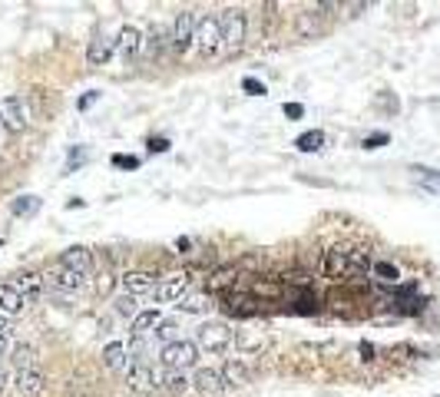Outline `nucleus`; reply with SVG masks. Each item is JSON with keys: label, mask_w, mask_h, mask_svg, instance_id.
Segmentation results:
<instances>
[{"label": "nucleus", "mask_w": 440, "mask_h": 397, "mask_svg": "<svg viewBox=\"0 0 440 397\" xmlns=\"http://www.w3.org/2000/svg\"><path fill=\"white\" fill-rule=\"evenodd\" d=\"M228 344H232V331H228V324H222V322H205L202 328L195 331V348H199V351L222 355Z\"/></svg>", "instance_id": "nucleus-1"}, {"label": "nucleus", "mask_w": 440, "mask_h": 397, "mask_svg": "<svg viewBox=\"0 0 440 397\" xmlns=\"http://www.w3.org/2000/svg\"><path fill=\"white\" fill-rule=\"evenodd\" d=\"M219 23H222V47L232 50V54L242 50V47H245V30H248L245 11H226L219 17Z\"/></svg>", "instance_id": "nucleus-2"}, {"label": "nucleus", "mask_w": 440, "mask_h": 397, "mask_svg": "<svg viewBox=\"0 0 440 397\" xmlns=\"http://www.w3.org/2000/svg\"><path fill=\"white\" fill-rule=\"evenodd\" d=\"M159 361L169 371H185V367H195V361H199V348H195V341H172V344H166L162 348V355H159Z\"/></svg>", "instance_id": "nucleus-3"}, {"label": "nucleus", "mask_w": 440, "mask_h": 397, "mask_svg": "<svg viewBox=\"0 0 440 397\" xmlns=\"http://www.w3.org/2000/svg\"><path fill=\"white\" fill-rule=\"evenodd\" d=\"M0 123L11 129V133H23L30 126V109H27V99L11 93V97L0 99Z\"/></svg>", "instance_id": "nucleus-4"}, {"label": "nucleus", "mask_w": 440, "mask_h": 397, "mask_svg": "<svg viewBox=\"0 0 440 397\" xmlns=\"http://www.w3.org/2000/svg\"><path fill=\"white\" fill-rule=\"evenodd\" d=\"M43 285L50 291H80L86 285V275H80V271L66 269V265H50V269L43 271Z\"/></svg>", "instance_id": "nucleus-5"}, {"label": "nucleus", "mask_w": 440, "mask_h": 397, "mask_svg": "<svg viewBox=\"0 0 440 397\" xmlns=\"http://www.w3.org/2000/svg\"><path fill=\"white\" fill-rule=\"evenodd\" d=\"M195 27H199V17L192 11H183L172 23V33H169V43L176 54H185L189 47H195Z\"/></svg>", "instance_id": "nucleus-6"}, {"label": "nucleus", "mask_w": 440, "mask_h": 397, "mask_svg": "<svg viewBox=\"0 0 440 397\" xmlns=\"http://www.w3.org/2000/svg\"><path fill=\"white\" fill-rule=\"evenodd\" d=\"M195 47L205 56H212L222 47V23H219V17H202L199 20V27H195Z\"/></svg>", "instance_id": "nucleus-7"}, {"label": "nucleus", "mask_w": 440, "mask_h": 397, "mask_svg": "<svg viewBox=\"0 0 440 397\" xmlns=\"http://www.w3.org/2000/svg\"><path fill=\"white\" fill-rule=\"evenodd\" d=\"M119 285H123V295H146V291L159 288V279H156V271H126Z\"/></svg>", "instance_id": "nucleus-8"}, {"label": "nucleus", "mask_w": 440, "mask_h": 397, "mask_svg": "<svg viewBox=\"0 0 440 397\" xmlns=\"http://www.w3.org/2000/svg\"><path fill=\"white\" fill-rule=\"evenodd\" d=\"M123 377H126V384L133 387V391H140V394H142V391L159 387V384H156V371H152L146 361H133V365L126 367V374H123Z\"/></svg>", "instance_id": "nucleus-9"}, {"label": "nucleus", "mask_w": 440, "mask_h": 397, "mask_svg": "<svg viewBox=\"0 0 440 397\" xmlns=\"http://www.w3.org/2000/svg\"><path fill=\"white\" fill-rule=\"evenodd\" d=\"M142 47H146V40H142V33L136 30V27H123L116 37V54L123 56V60H136V56L142 54Z\"/></svg>", "instance_id": "nucleus-10"}, {"label": "nucleus", "mask_w": 440, "mask_h": 397, "mask_svg": "<svg viewBox=\"0 0 440 397\" xmlns=\"http://www.w3.org/2000/svg\"><path fill=\"white\" fill-rule=\"evenodd\" d=\"M185 295H189V275H172V279L159 281V288H156V301H162V305L183 301Z\"/></svg>", "instance_id": "nucleus-11"}, {"label": "nucleus", "mask_w": 440, "mask_h": 397, "mask_svg": "<svg viewBox=\"0 0 440 397\" xmlns=\"http://www.w3.org/2000/svg\"><path fill=\"white\" fill-rule=\"evenodd\" d=\"M60 265H66V269H73L80 271V275H93V255H90V248L83 245H73V248H66L63 255H60Z\"/></svg>", "instance_id": "nucleus-12"}, {"label": "nucleus", "mask_w": 440, "mask_h": 397, "mask_svg": "<svg viewBox=\"0 0 440 397\" xmlns=\"http://www.w3.org/2000/svg\"><path fill=\"white\" fill-rule=\"evenodd\" d=\"M113 50H116V40H109L106 33H97V37L90 40V47H86V63L103 66L109 56H113Z\"/></svg>", "instance_id": "nucleus-13"}, {"label": "nucleus", "mask_w": 440, "mask_h": 397, "mask_svg": "<svg viewBox=\"0 0 440 397\" xmlns=\"http://www.w3.org/2000/svg\"><path fill=\"white\" fill-rule=\"evenodd\" d=\"M133 365L126 355V344L123 341H109L106 348H103V367H109L113 374H126V367Z\"/></svg>", "instance_id": "nucleus-14"}, {"label": "nucleus", "mask_w": 440, "mask_h": 397, "mask_svg": "<svg viewBox=\"0 0 440 397\" xmlns=\"http://www.w3.org/2000/svg\"><path fill=\"white\" fill-rule=\"evenodd\" d=\"M11 285H13L17 291H20L23 298H27V305L40 298L43 288H47V285H43V275H37V271H20V275H17V279H13Z\"/></svg>", "instance_id": "nucleus-15"}, {"label": "nucleus", "mask_w": 440, "mask_h": 397, "mask_svg": "<svg viewBox=\"0 0 440 397\" xmlns=\"http://www.w3.org/2000/svg\"><path fill=\"white\" fill-rule=\"evenodd\" d=\"M324 279H331V281H341L348 279V252L344 248H331V252H324Z\"/></svg>", "instance_id": "nucleus-16"}, {"label": "nucleus", "mask_w": 440, "mask_h": 397, "mask_svg": "<svg viewBox=\"0 0 440 397\" xmlns=\"http://www.w3.org/2000/svg\"><path fill=\"white\" fill-rule=\"evenodd\" d=\"M195 391H202V394H219V391H226V377L222 371H215V367H199L192 377Z\"/></svg>", "instance_id": "nucleus-17"}, {"label": "nucleus", "mask_w": 440, "mask_h": 397, "mask_svg": "<svg viewBox=\"0 0 440 397\" xmlns=\"http://www.w3.org/2000/svg\"><path fill=\"white\" fill-rule=\"evenodd\" d=\"M43 374L40 371H17V377H13V387H17V394L23 397H40L43 394Z\"/></svg>", "instance_id": "nucleus-18"}, {"label": "nucleus", "mask_w": 440, "mask_h": 397, "mask_svg": "<svg viewBox=\"0 0 440 397\" xmlns=\"http://www.w3.org/2000/svg\"><path fill=\"white\" fill-rule=\"evenodd\" d=\"M23 308H27V298H23L20 291L13 288L11 281H7V285H0V312L7 314V318H13V314H20Z\"/></svg>", "instance_id": "nucleus-19"}, {"label": "nucleus", "mask_w": 440, "mask_h": 397, "mask_svg": "<svg viewBox=\"0 0 440 397\" xmlns=\"http://www.w3.org/2000/svg\"><path fill=\"white\" fill-rule=\"evenodd\" d=\"M222 377H226V387H245L248 381H252V367H248L245 361L232 358V361L222 367Z\"/></svg>", "instance_id": "nucleus-20"}, {"label": "nucleus", "mask_w": 440, "mask_h": 397, "mask_svg": "<svg viewBox=\"0 0 440 397\" xmlns=\"http://www.w3.org/2000/svg\"><path fill=\"white\" fill-rule=\"evenodd\" d=\"M159 312H152V308H146V312H140L136 318H133V334L136 338H146V334H156V328H159Z\"/></svg>", "instance_id": "nucleus-21"}, {"label": "nucleus", "mask_w": 440, "mask_h": 397, "mask_svg": "<svg viewBox=\"0 0 440 397\" xmlns=\"http://www.w3.org/2000/svg\"><path fill=\"white\" fill-rule=\"evenodd\" d=\"M156 384L166 387V391H172V394H185L192 381H189L183 371H166V374H156Z\"/></svg>", "instance_id": "nucleus-22"}, {"label": "nucleus", "mask_w": 440, "mask_h": 397, "mask_svg": "<svg viewBox=\"0 0 440 397\" xmlns=\"http://www.w3.org/2000/svg\"><path fill=\"white\" fill-rule=\"evenodd\" d=\"M371 271V255L365 248H351L348 252V279H358V275H367Z\"/></svg>", "instance_id": "nucleus-23"}, {"label": "nucleus", "mask_w": 440, "mask_h": 397, "mask_svg": "<svg viewBox=\"0 0 440 397\" xmlns=\"http://www.w3.org/2000/svg\"><path fill=\"white\" fill-rule=\"evenodd\" d=\"M179 308L189 314H199V312H212V295H185L183 301H179Z\"/></svg>", "instance_id": "nucleus-24"}, {"label": "nucleus", "mask_w": 440, "mask_h": 397, "mask_svg": "<svg viewBox=\"0 0 440 397\" xmlns=\"http://www.w3.org/2000/svg\"><path fill=\"white\" fill-rule=\"evenodd\" d=\"M252 305H255V301L248 298V295H226V312L228 314H242V318H248V314H255Z\"/></svg>", "instance_id": "nucleus-25"}, {"label": "nucleus", "mask_w": 440, "mask_h": 397, "mask_svg": "<svg viewBox=\"0 0 440 397\" xmlns=\"http://www.w3.org/2000/svg\"><path fill=\"white\" fill-rule=\"evenodd\" d=\"M318 30H322L318 11H305V13H301V17H298V37H301V40H312Z\"/></svg>", "instance_id": "nucleus-26"}, {"label": "nucleus", "mask_w": 440, "mask_h": 397, "mask_svg": "<svg viewBox=\"0 0 440 397\" xmlns=\"http://www.w3.org/2000/svg\"><path fill=\"white\" fill-rule=\"evenodd\" d=\"M37 351L33 348H27V344H20V348H13V365H17V371H37Z\"/></svg>", "instance_id": "nucleus-27"}, {"label": "nucleus", "mask_w": 440, "mask_h": 397, "mask_svg": "<svg viewBox=\"0 0 440 397\" xmlns=\"http://www.w3.org/2000/svg\"><path fill=\"white\" fill-rule=\"evenodd\" d=\"M414 179H417L427 193L440 195V169H424V166H414Z\"/></svg>", "instance_id": "nucleus-28"}, {"label": "nucleus", "mask_w": 440, "mask_h": 397, "mask_svg": "<svg viewBox=\"0 0 440 397\" xmlns=\"http://www.w3.org/2000/svg\"><path fill=\"white\" fill-rule=\"evenodd\" d=\"M113 308H116L119 318H136V314H140V298H136V295H119V298L113 301Z\"/></svg>", "instance_id": "nucleus-29"}, {"label": "nucleus", "mask_w": 440, "mask_h": 397, "mask_svg": "<svg viewBox=\"0 0 440 397\" xmlns=\"http://www.w3.org/2000/svg\"><path fill=\"white\" fill-rule=\"evenodd\" d=\"M371 275L381 279V281H387V285H398L401 281L398 265H391V262H374V265H371Z\"/></svg>", "instance_id": "nucleus-30"}, {"label": "nucleus", "mask_w": 440, "mask_h": 397, "mask_svg": "<svg viewBox=\"0 0 440 397\" xmlns=\"http://www.w3.org/2000/svg\"><path fill=\"white\" fill-rule=\"evenodd\" d=\"M301 152H318L324 146V133L322 129H312V133H305V136H298V142H295Z\"/></svg>", "instance_id": "nucleus-31"}, {"label": "nucleus", "mask_w": 440, "mask_h": 397, "mask_svg": "<svg viewBox=\"0 0 440 397\" xmlns=\"http://www.w3.org/2000/svg\"><path fill=\"white\" fill-rule=\"evenodd\" d=\"M166 43H169V33L152 30V33H149V40H146V50H149V56H156V60H159V56L166 54ZM169 47H172V43H169Z\"/></svg>", "instance_id": "nucleus-32"}, {"label": "nucleus", "mask_w": 440, "mask_h": 397, "mask_svg": "<svg viewBox=\"0 0 440 397\" xmlns=\"http://www.w3.org/2000/svg\"><path fill=\"white\" fill-rule=\"evenodd\" d=\"M11 209H13V215H33L40 209V199H37V195H17Z\"/></svg>", "instance_id": "nucleus-33"}, {"label": "nucleus", "mask_w": 440, "mask_h": 397, "mask_svg": "<svg viewBox=\"0 0 440 397\" xmlns=\"http://www.w3.org/2000/svg\"><path fill=\"white\" fill-rule=\"evenodd\" d=\"M242 90H245L248 97H265V83H258V80H252V76L242 80Z\"/></svg>", "instance_id": "nucleus-34"}, {"label": "nucleus", "mask_w": 440, "mask_h": 397, "mask_svg": "<svg viewBox=\"0 0 440 397\" xmlns=\"http://www.w3.org/2000/svg\"><path fill=\"white\" fill-rule=\"evenodd\" d=\"M176 331H179V328L166 322V324H159V331H156V338H162L166 344H172V341H179V338H176Z\"/></svg>", "instance_id": "nucleus-35"}, {"label": "nucleus", "mask_w": 440, "mask_h": 397, "mask_svg": "<svg viewBox=\"0 0 440 397\" xmlns=\"http://www.w3.org/2000/svg\"><path fill=\"white\" fill-rule=\"evenodd\" d=\"M228 281H232V271H228V269H222V271H219V275H215L212 281H209V288H226Z\"/></svg>", "instance_id": "nucleus-36"}, {"label": "nucleus", "mask_w": 440, "mask_h": 397, "mask_svg": "<svg viewBox=\"0 0 440 397\" xmlns=\"http://www.w3.org/2000/svg\"><path fill=\"white\" fill-rule=\"evenodd\" d=\"M113 166H123V169H136L140 159L136 156H113Z\"/></svg>", "instance_id": "nucleus-37"}, {"label": "nucleus", "mask_w": 440, "mask_h": 397, "mask_svg": "<svg viewBox=\"0 0 440 397\" xmlns=\"http://www.w3.org/2000/svg\"><path fill=\"white\" fill-rule=\"evenodd\" d=\"M384 142H387V133H374V136L365 140V149H377V146H384Z\"/></svg>", "instance_id": "nucleus-38"}, {"label": "nucleus", "mask_w": 440, "mask_h": 397, "mask_svg": "<svg viewBox=\"0 0 440 397\" xmlns=\"http://www.w3.org/2000/svg\"><path fill=\"white\" fill-rule=\"evenodd\" d=\"M285 116H288V119H301V116H305V106H301V103H285Z\"/></svg>", "instance_id": "nucleus-39"}, {"label": "nucleus", "mask_w": 440, "mask_h": 397, "mask_svg": "<svg viewBox=\"0 0 440 397\" xmlns=\"http://www.w3.org/2000/svg\"><path fill=\"white\" fill-rule=\"evenodd\" d=\"M169 149V140H149V152H166Z\"/></svg>", "instance_id": "nucleus-40"}, {"label": "nucleus", "mask_w": 440, "mask_h": 397, "mask_svg": "<svg viewBox=\"0 0 440 397\" xmlns=\"http://www.w3.org/2000/svg\"><path fill=\"white\" fill-rule=\"evenodd\" d=\"M113 285H116V279H113V275H103V279H99V291H103V295H106Z\"/></svg>", "instance_id": "nucleus-41"}, {"label": "nucleus", "mask_w": 440, "mask_h": 397, "mask_svg": "<svg viewBox=\"0 0 440 397\" xmlns=\"http://www.w3.org/2000/svg\"><path fill=\"white\" fill-rule=\"evenodd\" d=\"M11 351V334H0V358Z\"/></svg>", "instance_id": "nucleus-42"}, {"label": "nucleus", "mask_w": 440, "mask_h": 397, "mask_svg": "<svg viewBox=\"0 0 440 397\" xmlns=\"http://www.w3.org/2000/svg\"><path fill=\"white\" fill-rule=\"evenodd\" d=\"M7 331H11V318L0 312V334H7Z\"/></svg>", "instance_id": "nucleus-43"}, {"label": "nucleus", "mask_w": 440, "mask_h": 397, "mask_svg": "<svg viewBox=\"0 0 440 397\" xmlns=\"http://www.w3.org/2000/svg\"><path fill=\"white\" fill-rule=\"evenodd\" d=\"M4 391H7V374L0 371V397H4Z\"/></svg>", "instance_id": "nucleus-44"}]
</instances>
